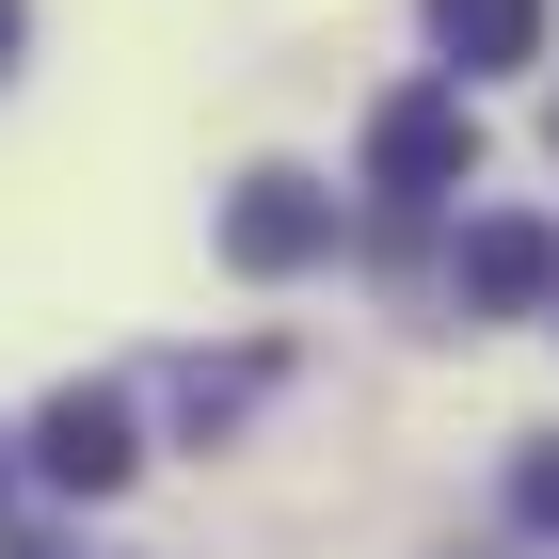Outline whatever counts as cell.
<instances>
[{"label": "cell", "instance_id": "6da1fadb", "mask_svg": "<svg viewBox=\"0 0 559 559\" xmlns=\"http://www.w3.org/2000/svg\"><path fill=\"white\" fill-rule=\"evenodd\" d=\"M464 176H479V112H464V81H400L384 112H368V192L431 209V192H464Z\"/></svg>", "mask_w": 559, "mask_h": 559}, {"label": "cell", "instance_id": "7a4b0ae2", "mask_svg": "<svg viewBox=\"0 0 559 559\" xmlns=\"http://www.w3.org/2000/svg\"><path fill=\"white\" fill-rule=\"evenodd\" d=\"M336 257V192L320 176H240V209H224V272H320Z\"/></svg>", "mask_w": 559, "mask_h": 559}, {"label": "cell", "instance_id": "5b68a950", "mask_svg": "<svg viewBox=\"0 0 559 559\" xmlns=\"http://www.w3.org/2000/svg\"><path fill=\"white\" fill-rule=\"evenodd\" d=\"M431 33H448V64H527L544 48V0H431Z\"/></svg>", "mask_w": 559, "mask_h": 559}, {"label": "cell", "instance_id": "9c48e42d", "mask_svg": "<svg viewBox=\"0 0 559 559\" xmlns=\"http://www.w3.org/2000/svg\"><path fill=\"white\" fill-rule=\"evenodd\" d=\"M544 144H559V112H544Z\"/></svg>", "mask_w": 559, "mask_h": 559}, {"label": "cell", "instance_id": "3957f363", "mask_svg": "<svg viewBox=\"0 0 559 559\" xmlns=\"http://www.w3.org/2000/svg\"><path fill=\"white\" fill-rule=\"evenodd\" d=\"M129 464H144V431H129L112 384H64L33 416V479H48V496H129Z\"/></svg>", "mask_w": 559, "mask_h": 559}, {"label": "cell", "instance_id": "52a82bcc", "mask_svg": "<svg viewBox=\"0 0 559 559\" xmlns=\"http://www.w3.org/2000/svg\"><path fill=\"white\" fill-rule=\"evenodd\" d=\"M512 512H527V527L559 544V448H527V464H512Z\"/></svg>", "mask_w": 559, "mask_h": 559}, {"label": "cell", "instance_id": "277c9868", "mask_svg": "<svg viewBox=\"0 0 559 559\" xmlns=\"http://www.w3.org/2000/svg\"><path fill=\"white\" fill-rule=\"evenodd\" d=\"M559 288V240L527 209H496V224H464V320H527V304Z\"/></svg>", "mask_w": 559, "mask_h": 559}, {"label": "cell", "instance_id": "ba28073f", "mask_svg": "<svg viewBox=\"0 0 559 559\" xmlns=\"http://www.w3.org/2000/svg\"><path fill=\"white\" fill-rule=\"evenodd\" d=\"M0 64H16V0H0Z\"/></svg>", "mask_w": 559, "mask_h": 559}, {"label": "cell", "instance_id": "8992f818", "mask_svg": "<svg viewBox=\"0 0 559 559\" xmlns=\"http://www.w3.org/2000/svg\"><path fill=\"white\" fill-rule=\"evenodd\" d=\"M240 400H257V368H176V416H192V431H224Z\"/></svg>", "mask_w": 559, "mask_h": 559}]
</instances>
